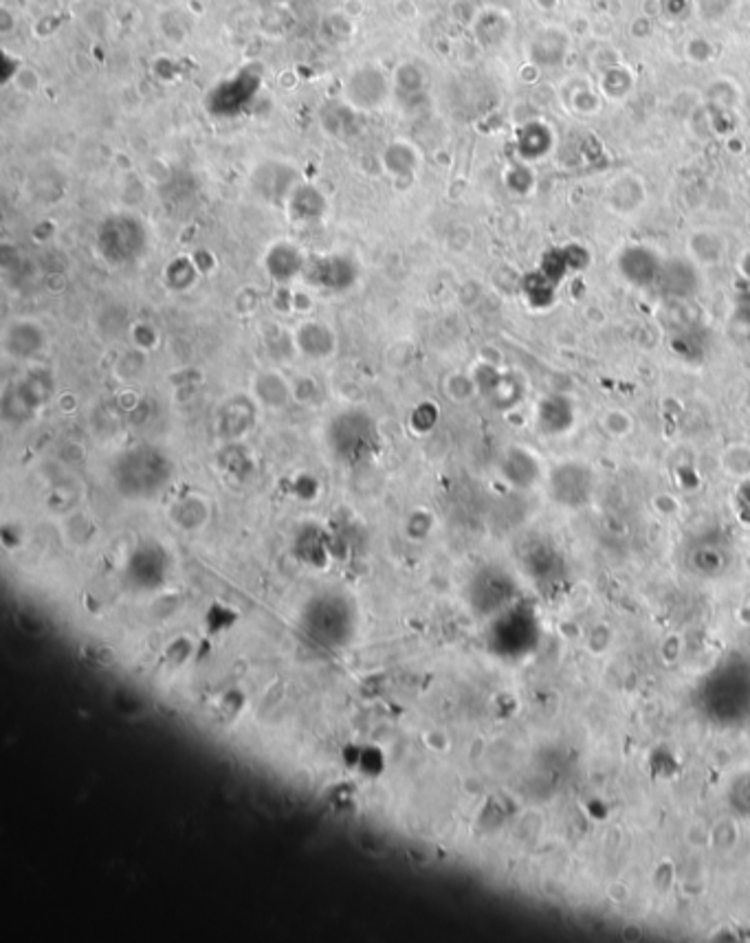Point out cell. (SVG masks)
<instances>
[{
	"label": "cell",
	"instance_id": "5",
	"mask_svg": "<svg viewBox=\"0 0 750 943\" xmlns=\"http://www.w3.org/2000/svg\"><path fill=\"white\" fill-rule=\"evenodd\" d=\"M297 343H300V348L306 354H311V357H326L328 352H333L335 337L333 332L328 330V326L315 324L313 321V324H306L297 332Z\"/></svg>",
	"mask_w": 750,
	"mask_h": 943
},
{
	"label": "cell",
	"instance_id": "2",
	"mask_svg": "<svg viewBox=\"0 0 750 943\" xmlns=\"http://www.w3.org/2000/svg\"><path fill=\"white\" fill-rule=\"evenodd\" d=\"M326 442L333 456L348 467L368 462L381 445L377 420L366 409H344L335 418H330Z\"/></svg>",
	"mask_w": 750,
	"mask_h": 943
},
{
	"label": "cell",
	"instance_id": "4",
	"mask_svg": "<svg viewBox=\"0 0 750 943\" xmlns=\"http://www.w3.org/2000/svg\"><path fill=\"white\" fill-rule=\"evenodd\" d=\"M128 572L132 579L143 587L157 583L161 585L165 574H168V554H165L161 546H154V543L139 546L137 552L130 557Z\"/></svg>",
	"mask_w": 750,
	"mask_h": 943
},
{
	"label": "cell",
	"instance_id": "1",
	"mask_svg": "<svg viewBox=\"0 0 750 943\" xmlns=\"http://www.w3.org/2000/svg\"><path fill=\"white\" fill-rule=\"evenodd\" d=\"M174 464L168 453L152 445L132 447L121 453L113 467L117 491L128 499H150L170 484Z\"/></svg>",
	"mask_w": 750,
	"mask_h": 943
},
{
	"label": "cell",
	"instance_id": "3",
	"mask_svg": "<svg viewBox=\"0 0 750 943\" xmlns=\"http://www.w3.org/2000/svg\"><path fill=\"white\" fill-rule=\"evenodd\" d=\"M357 271L350 262L341 260V258H330V260H319L313 262L306 269V280L311 282L317 288H324V291H335L341 293L355 284Z\"/></svg>",
	"mask_w": 750,
	"mask_h": 943
}]
</instances>
